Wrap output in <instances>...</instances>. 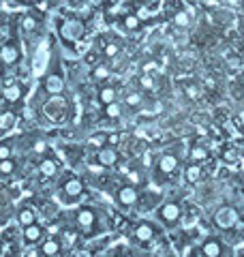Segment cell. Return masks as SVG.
Instances as JSON below:
<instances>
[{
  "label": "cell",
  "mask_w": 244,
  "mask_h": 257,
  "mask_svg": "<svg viewBox=\"0 0 244 257\" xmlns=\"http://www.w3.org/2000/svg\"><path fill=\"white\" fill-rule=\"evenodd\" d=\"M157 216H159L161 223H165V225H176L178 221H180V216H182V206L178 204V202H165V204L159 206Z\"/></svg>",
  "instance_id": "1"
},
{
  "label": "cell",
  "mask_w": 244,
  "mask_h": 257,
  "mask_svg": "<svg viewBox=\"0 0 244 257\" xmlns=\"http://www.w3.org/2000/svg\"><path fill=\"white\" fill-rule=\"evenodd\" d=\"M214 223L218 225V227H223V229H229V227H233V225L238 223V212H235L231 206L218 208L216 214H214Z\"/></svg>",
  "instance_id": "2"
},
{
  "label": "cell",
  "mask_w": 244,
  "mask_h": 257,
  "mask_svg": "<svg viewBox=\"0 0 244 257\" xmlns=\"http://www.w3.org/2000/svg\"><path fill=\"white\" fill-rule=\"evenodd\" d=\"M64 88V75L60 69H52L50 73L45 75V90L50 92L52 96H58Z\"/></svg>",
  "instance_id": "3"
},
{
  "label": "cell",
  "mask_w": 244,
  "mask_h": 257,
  "mask_svg": "<svg viewBox=\"0 0 244 257\" xmlns=\"http://www.w3.org/2000/svg\"><path fill=\"white\" fill-rule=\"evenodd\" d=\"M81 193H84V182H81L77 176H69V178L64 180V184H62V195H64V199L73 202V199H77Z\"/></svg>",
  "instance_id": "4"
},
{
  "label": "cell",
  "mask_w": 244,
  "mask_h": 257,
  "mask_svg": "<svg viewBox=\"0 0 244 257\" xmlns=\"http://www.w3.org/2000/svg\"><path fill=\"white\" fill-rule=\"evenodd\" d=\"M137 199H140V193H137V189L133 187V184H125V187H120L116 191V202L120 206H125V208L137 204Z\"/></svg>",
  "instance_id": "5"
},
{
  "label": "cell",
  "mask_w": 244,
  "mask_h": 257,
  "mask_svg": "<svg viewBox=\"0 0 244 257\" xmlns=\"http://www.w3.org/2000/svg\"><path fill=\"white\" fill-rule=\"evenodd\" d=\"M0 60H3L5 64H18L22 60V52L18 43H5L3 47H0Z\"/></svg>",
  "instance_id": "6"
},
{
  "label": "cell",
  "mask_w": 244,
  "mask_h": 257,
  "mask_svg": "<svg viewBox=\"0 0 244 257\" xmlns=\"http://www.w3.org/2000/svg\"><path fill=\"white\" fill-rule=\"evenodd\" d=\"M96 223V212L92 208H79L75 212V225L81 229H92Z\"/></svg>",
  "instance_id": "7"
},
{
  "label": "cell",
  "mask_w": 244,
  "mask_h": 257,
  "mask_svg": "<svg viewBox=\"0 0 244 257\" xmlns=\"http://www.w3.org/2000/svg\"><path fill=\"white\" fill-rule=\"evenodd\" d=\"M223 253H225V246L216 238H208L201 244V257H223Z\"/></svg>",
  "instance_id": "8"
},
{
  "label": "cell",
  "mask_w": 244,
  "mask_h": 257,
  "mask_svg": "<svg viewBox=\"0 0 244 257\" xmlns=\"http://www.w3.org/2000/svg\"><path fill=\"white\" fill-rule=\"evenodd\" d=\"M96 161H99L101 167H111V165H116V163H118V152H116V148H113V146L101 148L99 152H96Z\"/></svg>",
  "instance_id": "9"
},
{
  "label": "cell",
  "mask_w": 244,
  "mask_h": 257,
  "mask_svg": "<svg viewBox=\"0 0 244 257\" xmlns=\"http://www.w3.org/2000/svg\"><path fill=\"white\" fill-rule=\"evenodd\" d=\"M157 170L161 176H169L178 170V157L176 155H163L157 163Z\"/></svg>",
  "instance_id": "10"
},
{
  "label": "cell",
  "mask_w": 244,
  "mask_h": 257,
  "mask_svg": "<svg viewBox=\"0 0 244 257\" xmlns=\"http://www.w3.org/2000/svg\"><path fill=\"white\" fill-rule=\"evenodd\" d=\"M43 227H41L39 223H32V225H28V227H24V231H22V236H24V242L26 244H37L41 238H43Z\"/></svg>",
  "instance_id": "11"
},
{
  "label": "cell",
  "mask_w": 244,
  "mask_h": 257,
  "mask_svg": "<svg viewBox=\"0 0 244 257\" xmlns=\"http://www.w3.org/2000/svg\"><path fill=\"white\" fill-rule=\"evenodd\" d=\"M133 236H135L137 242H144V244H146V242H150V240L157 236V229H154L150 223H140V225L135 227Z\"/></svg>",
  "instance_id": "12"
},
{
  "label": "cell",
  "mask_w": 244,
  "mask_h": 257,
  "mask_svg": "<svg viewBox=\"0 0 244 257\" xmlns=\"http://www.w3.org/2000/svg\"><path fill=\"white\" fill-rule=\"evenodd\" d=\"M60 248H62V244H60V240L58 238H47L45 242H41V255H45V257H54V255H58L60 253Z\"/></svg>",
  "instance_id": "13"
},
{
  "label": "cell",
  "mask_w": 244,
  "mask_h": 257,
  "mask_svg": "<svg viewBox=\"0 0 244 257\" xmlns=\"http://www.w3.org/2000/svg\"><path fill=\"white\" fill-rule=\"evenodd\" d=\"M96 99H99V103L105 107V105H109V103L118 101V92H116V88L113 86H103L99 90V94H96Z\"/></svg>",
  "instance_id": "14"
},
{
  "label": "cell",
  "mask_w": 244,
  "mask_h": 257,
  "mask_svg": "<svg viewBox=\"0 0 244 257\" xmlns=\"http://www.w3.org/2000/svg\"><path fill=\"white\" fill-rule=\"evenodd\" d=\"M18 223L22 225V227H28V225L37 223V212L32 210L30 206H22L18 210Z\"/></svg>",
  "instance_id": "15"
},
{
  "label": "cell",
  "mask_w": 244,
  "mask_h": 257,
  "mask_svg": "<svg viewBox=\"0 0 244 257\" xmlns=\"http://www.w3.org/2000/svg\"><path fill=\"white\" fill-rule=\"evenodd\" d=\"M3 94H5V99L9 101V103H18L20 99H22V94H24V88L15 82V84H11V86H5L3 88Z\"/></svg>",
  "instance_id": "16"
},
{
  "label": "cell",
  "mask_w": 244,
  "mask_h": 257,
  "mask_svg": "<svg viewBox=\"0 0 244 257\" xmlns=\"http://www.w3.org/2000/svg\"><path fill=\"white\" fill-rule=\"evenodd\" d=\"M39 172H41V176H45V178H54V176L58 174V163H56L54 159H43L39 163Z\"/></svg>",
  "instance_id": "17"
},
{
  "label": "cell",
  "mask_w": 244,
  "mask_h": 257,
  "mask_svg": "<svg viewBox=\"0 0 244 257\" xmlns=\"http://www.w3.org/2000/svg\"><path fill=\"white\" fill-rule=\"evenodd\" d=\"M120 24H122V28H125V30H129V32H137V30L142 28V20L137 18L135 13H127L125 18L120 20Z\"/></svg>",
  "instance_id": "18"
},
{
  "label": "cell",
  "mask_w": 244,
  "mask_h": 257,
  "mask_svg": "<svg viewBox=\"0 0 244 257\" xmlns=\"http://www.w3.org/2000/svg\"><path fill=\"white\" fill-rule=\"evenodd\" d=\"M107 144H109V135H107V133H92L90 138H88V146H92V148H96V150L105 148Z\"/></svg>",
  "instance_id": "19"
},
{
  "label": "cell",
  "mask_w": 244,
  "mask_h": 257,
  "mask_svg": "<svg viewBox=\"0 0 244 257\" xmlns=\"http://www.w3.org/2000/svg\"><path fill=\"white\" fill-rule=\"evenodd\" d=\"M184 178L189 182H199V178H201V165L199 163H191L189 167H186V172H184Z\"/></svg>",
  "instance_id": "20"
},
{
  "label": "cell",
  "mask_w": 244,
  "mask_h": 257,
  "mask_svg": "<svg viewBox=\"0 0 244 257\" xmlns=\"http://www.w3.org/2000/svg\"><path fill=\"white\" fill-rule=\"evenodd\" d=\"M210 157V152L206 146H193L191 148V159H193V163H201V161H206Z\"/></svg>",
  "instance_id": "21"
},
{
  "label": "cell",
  "mask_w": 244,
  "mask_h": 257,
  "mask_svg": "<svg viewBox=\"0 0 244 257\" xmlns=\"http://www.w3.org/2000/svg\"><path fill=\"white\" fill-rule=\"evenodd\" d=\"M120 50H122L120 41H109V43H105V47H103V56L105 58H116V56L120 54Z\"/></svg>",
  "instance_id": "22"
},
{
  "label": "cell",
  "mask_w": 244,
  "mask_h": 257,
  "mask_svg": "<svg viewBox=\"0 0 244 257\" xmlns=\"http://www.w3.org/2000/svg\"><path fill=\"white\" fill-rule=\"evenodd\" d=\"M125 101H127V105L129 107H140L142 103H144V94L140 90H133V92H129L125 96Z\"/></svg>",
  "instance_id": "23"
},
{
  "label": "cell",
  "mask_w": 244,
  "mask_h": 257,
  "mask_svg": "<svg viewBox=\"0 0 244 257\" xmlns=\"http://www.w3.org/2000/svg\"><path fill=\"white\" fill-rule=\"evenodd\" d=\"M105 116L111 118V120H118L122 116V107H120V103H109V105H105Z\"/></svg>",
  "instance_id": "24"
},
{
  "label": "cell",
  "mask_w": 244,
  "mask_h": 257,
  "mask_svg": "<svg viewBox=\"0 0 244 257\" xmlns=\"http://www.w3.org/2000/svg\"><path fill=\"white\" fill-rule=\"evenodd\" d=\"M174 24L176 26H180V28H186L191 24V18H189V13H186L184 9H180L176 15H174Z\"/></svg>",
  "instance_id": "25"
},
{
  "label": "cell",
  "mask_w": 244,
  "mask_h": 257,
  "mask_svg": "<svg viewBox=\"0 0 244 257\" xmlns=\"http://www.w3.org/2000/svg\"><path fill=\"white\" fill-rule=\"evenodd\" d=\"M15 167H18V163H15L13 159L0 161V174H3V176H11V174L15 172Z\"/></svg>",
  "instance_id": "26"
},
{
  "label": "cell",
  "mask_w": 244,
  "mask_h": 257,
  "mask_svg": "<svg viewBox=\"0 0 244 257\" xmlns=\"http://www.w3.org/2000/svg\"><path fill=\"white\" fill-rule=\"evenodd\" d=\"M92 75H94V79H99V82H105V79L109 77V67L107 64H99V67H94Z\"/></svg>",
  "instance_id": "27"
},
{
  "label": "cell",
  "mask_w": 244,
  "mask_h": 257,
  "mask_svg": "<svg viewBox=\"0 0 244 257\" xmlns=\"http://www.w3.org/2000/svg\"><path fill=\"white\" fill-rule=\"evenodd\" d=\"M137 84H140L142 90H152L154 88V77L148 75V73H144V75H140V79H137Z\"/></svg>",
  "instance_id": "28"
},
{
  "label": "cell",
  "mask_w": 244,
  "mask_h": 257,
  "mask_svg": "<svg viewBox=\"0 0 244 257\" xmlns=\"http://www.w3.org/2000/svg\"><path fill=\"white\" fill-rule=\"evenodd\" d=\"M11 155H13V146H11V142H0V161L11 159Z\"/></svg>",
  "instance_id": "29"
},
{
  "label": "cell",
  "mask_w": 244,
  "mask_h": 257,
  "mask_svg": "<svg viewBox=\"0 0 244 257\" xmlns=\"http://www.w3.org/2000/svg\"><path fill=\"white\" fill-rule=\"evenodd\" d=\"M22 28L26 32H32L37 28V20L32 18V15H24V18H22Z\"/></svg>",
  "instance_id": "30"
},
{
  "label": "cell",
  "mask_w": 244,
  "mask_h": 257,
  "mask_svg": "<svg viewBox=\"0 0 244 257\" xmlns=\"http://www.w3.org/2000/svg\"><path fill=\"white\" fill-rule=\"evenodd\" d=\"M127 178H129V184H133V187H137V184H142V182H144L142 172H137V170H129Z\"/></svg>",
  "instance_id": "31"
},
{
  "label": "cell",
  "mask_w": 244,
  "mask_h": 257,
  "mask_svg": "<svg viewBox=\"0 0 244 257\" xmlns=\"http://www.w3.org/2000/svg\"><path fill=\"white\" fill-rule=\"evenodd\" d=\"M142 165L144 167L154 165V155H152V152H144V155H142Z\"/></svg>",
  "instance_id": "32"
},
{
  "label": "cell",
  "mask_w": 244,
  "mask_h": 257,
  "mask_svg": "<svg viewBox=\"0 0 244 257\" xmlns=\"http://www.w3.org/2000/svg\"><path fill=\"white\" fill-rule=\"evenodd\" d=\"M135 15H137V18H140L142 22H144V20H150V11H148V9H146V7H137V11H135Z\"/></svg>",
  "instance_id": "33"
},
{
  "label": "cell",
  "mask_w": 244,
  "mask_h": 257,
  "mask_svg": "<svg viewBox=\"0 0 244 257\" xmlns=\"http://www.w3.org/2000/svg\"><path fill=\"white\" fill-rule=\"evenodd\" d=\"M32 150H35L37 155H43V152H47V146H45L43 142H37V144H35V148H32Z\"/></svg>",
  "instance_id": "34"
},
{
  "label": "cell",
  "mask_w": 244,
  "mask_h": 257,
  "mask_svg": "<svg viewBox=\"0 0 244 257\" xmlns=\"http://www.w3.org/2000/svg\"><path fill=\"white\" fill-rule=\"evenodd\" d=\"M73 257H92V253L88 251V248H77V251L73 253Z\"/></svg>",
  "instance_id": "35"
},
{
  "label": "cell",
  "mask_w": 244,
  "mask_h": 257,
  "mask_svg": "<svg viewBox=\"0 0 244 257\" xmlns=\"http://www.w3.org/2000/svg\"><path fill=\"white\" fill-rule=\"evenodd\" d=\"M118 142H120V135H109V144H107V146H116Z\"/></svg>",
  "instance_id": "36"
},
{
  "label": "cell",
  "mask_w": 244,
  "mask_h": 257,
  "mask_svg": "<svg viewBox=\"0 0 244 257\" xmlns=\"http://www.w3.org/2000/svg\"><path fill=\"white\" fill-rule=\"evenodd\" d=\"M186 92H189V96H193V99H195V96H197V88H195V86H186Z\"/></svg>",
  "instance_id": "37"
},
{
  "label": "cell",
  "mask_w": 244,
  "mask_h": 257,
  "mask_svg": "<svg viewBox=\"0 0 244 257\" xmlns=\"http://www.w3.org/2000/svg\"><path fill=\"white\" fill-rule=\"evenodd\" d=\"M233 159H235V152L227 150V152H225V161H233Z\"/></svg>",
  "instance_id": "38"
},
{
  "label": "cell",
  "mask_w": 244,
  "mask_h": 257,
  "mask_svg": "<svg viewBox=\"0 0 244 257\" xmlns=\"http://www.w3.org/2000/svg\"><path fill=\"white\" fill-rule=\"evenodd\" d=\"M5 67H7V64H5L3 60H0V77H3V75H5Z\"/></svg>",
  "instance_id": "39"
},
{
  "label": "cell",
  "mask_w": 244,
  "mask_h": 257,
  "mask_svg": "<svg viewBox=\"0 0 244 257\" xmlns=\"http://www.w3.org/2000/svg\"><path fill=\"white\" fill-rule=\"evenodd\" d=\"M122 257H135V253H125V255H122Z\"/></svg>",
  "instance_id": "40"
},
{
  "label": "cell",
  "mask_w": 244,
  "mask_h": 257,
  "mask_svg": "<svg viewBox=\"0 0 244 257\" xmlns=\"http://www.w3.org/2000/svg\"><path fill=\"white\" fill-rule=\"evenodd\" d=\"M18 3H32V0H18Z\"/></svg>",
  "instance_id": "41"
},
{
  "label": "cell",
  "mask_w": 244,
  "mask_h": 257,
  "mask_svg": "<svg viewBox=\"0 0 244 257\" xmlns=\"http://www.w3.org/2000/svg\"><path fill=\"white\" fill-rule=\"evenodd\" d=\"M111 257H122V255H111Z\"/></svg>",
  "instance_id": "42"
},
{
  "label": "cell",
  "mask_w": 244,
  "mask_h": 257,
  "mask_svg": "<svg viewBox=\"0 0 244 257\" xmlns=\"http://www.w3.org/2000/svg\"><path fill=\"white\" fill-rule=\"evenodd\" d=\"M242 257H244V251H242Z\"/></svg>",
  "instance_id": "43"
},
{
  "label": "cell",
  "mask_w": 244,
  "mask_h": 257,
  "mask_svg": "<svg viewBox=\"0 0 244 257\" xmlns=\"http://www.w3.org/2000/svg\"><path fill=\"white\" fill-rule=\"evenodd\" d=\"M7 257H9V255H7Z\"/></svg>",
  "instance_id": "44"
}]
</instances>
